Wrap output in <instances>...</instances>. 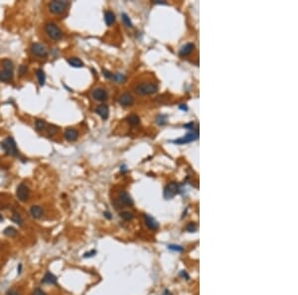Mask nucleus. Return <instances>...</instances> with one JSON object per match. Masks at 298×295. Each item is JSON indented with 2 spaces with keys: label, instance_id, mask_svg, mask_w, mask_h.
<instances>
[{
  "label": "nucleus",
  "instance_id": "32",
  "mask_svg": "<svg viewBox=\"0 0 298 295\" xmlns=\"http://www.w3.org/2000/svg\"><path fill=\"white\" fill-rule=\"evenodd\" d=\"M186 229L188 232H190V233H193V232H195L197 229V226L195 225L194 223H190L189 225L187 226V228H186Z\"/></svg>",
  "mask_w": 298,
  "mask_h": 295
},
{
  "label": "nucleus",
  "instance_id": "10",
  "mask_svg": "<svg viewBox=\"0 0 298 295\" xmlns=\"http://www.w3.org/2000/svg\"><path fill=\"white\" fill-rule=\"evenodd\" d=\"M118 102L122 106H130L134 103V98L129 92H124V94L119 96Z\"/></svg>",
  "mask_w": 298,
  "mask_h": 295
},
{
  "label": "nucleus",
  "instance_id": "42",
  "mask_svg": "<svg viewBox=\"0 0 298 295\" xmlns=\"http://www.w3.org/2000/svg\"><path fill=\"white\" fill-rule=\"evenodd\" d=\"M1 222H3V217H2L1 214H0V223H1Z\"/></svg>",
  "mask_w": 298,
  "mask_h": 295
},
{
  "label": "nucleus",
  "instance_id": "40",
  "mask_svg": "<svg viewBox=\"0 0 298 295\" xmlns=\"http://www.w3.org/2000/svg\"><path fill=\"white\" fill-rule=\"evenodd\" d=\"M105 218H107L108 220H110V219H111L110 214V213H108V212H105Z\"/></svg>",
  "mask_w": 298,
  "mask_h": 295
},
{
  "label": "nucleus",
  "instance_id": "9",
  "mask_svg": "<svg viewBox=\"0 0 298 295\" xmlns=\"http://www.w3.org/2000/svg\"><path fill=\"white\" fill-rule=\"evenodd\" d=\"M91 96L97 101H105L107 98V92L102 87H96L91 92Z\"/></svg>",
  "mask_w": 298,
  "mask_h": 295
},
{
  "label": "nucleus",
  "instance_id": "7",
  "mask_svg": "<svg viewBox=\"0 0 298 295\" xmlns=\"http://www.w3.org/2000/svg\"><path fill=\"white\" fill-rule=\"evenodd\" d=\"M179 193V186L177 183H170L168 184L164 190V198L166 200H170Z\"/></svg>",
  "mask_w": 298,
  "mask_h": 295
},
{
  "label": "nucleus",
  "instance_id": "20",
  "mask_svg": "<svg viewBox=\"0 0 298 295\" xmlns=\"http://www.w3.org/2000/svg\"><path fill=\"white\" fill-rule=\"evenodd\" d=\"M68 63L71 67H74V68L84 67V63L82 62V60H80L79 58H76V57H72V58L68 59Z\"/></svg>",
  "mask_w": 298,
  "mask_h": 295
},
{
  "label": "nucleus",
  "instance_id": "18",
  "mask_svg": "<svg viewBox=\"0 0 298 295\" xmlns=\"http://www.w3.org/2000/svg\"><path fill=\"white\" fill-rule=\"evenodd\" d=\"M13 79V72L6 70H1L0 71V81H4V83H8Z\"/></svg>",
  "mask_w": 298,
  "mask_h": 295
},
{
  "label": "nucleus",
  "instance_id": "23",
  "mask_svg": "<svg viewBox=\"0 0 298 295\" xmlns=\"http://www.w3.org/2000/svg\"><path fill=\"white\" fill-rule=\"evenodd\" d=\"M2 68L3 70L6 71H10V72H13L14 70V64L10 59H4L2 61Z\"/></svg>",
  "mask_w": 298,
  "mask_h": 295
},
{
  "label": "nucleus",
  "instance_id": "13",
  "mask_svg": "<svg viewBox=\"0 0 298 295\" xmlns=\"http://www.w3.org/2000/svg\"><path fill=\"white\" fill-rule=\"evenodd\" d=\"M118 198H119L118 201L120 202V203H122L123 205L129 206V207L133 206V200H132V198H131L130 195H129L127 192H125V191H122V192L119 193Z\"/></svg>",
  "mask_w": 298,
  "mask_h": 295
},
{
  "label": "nucleus",
  "instance_id": "6",
  "mask_svg": "<svg viewBox=\"0 0 298 295\" xmlns=\"http://www.w3.org/2000/svg\"><path fill=\"white\" fill-rule=\"evenodd\" d=\"M31 52L37 57L45 58L48 56V49L45 45L41 43H33L31 46Z\"/></svg>",
  "mask_w": 298,
  "mask_h": 295
},
{
  "label": "nucleus",
  "instance_id": "33",
  "mask_svg": "<svg viewBox=\"0 0 298 295\" xmlns=\"http://www.w3.org/2000/svg\"><path fill=\"white\" fill-rule=\"evenodd\" d=\"M168 248L172 249V250H176V251H183V248L181 247V245L170 244V245H168Z\"/></svg>",
  "mask_w": 298,
  "mask_h": 295
},
{
  "label": "nucleus",
  "instance_id": "17",
  "mask_svg": "<svg viewBox=\"0 0 298 295\" xmlns=\"http://www.w3.org/2000/svg\"><path fill=\"white\" fill-rule=\"evenodd\" d=\"M144 220L146 223V226H147L150 229H157L159 227V224L155 221V219H153L152 217H150L149 215H144Z\"/></svg>",
  "mask_w": 298,
  "mask_h": 295
},
{
  "label": "nucleus",
  "instance_id": "5",
  "mask_svg": "<svg viewBox=\"0 0 298 295\" xmlns=\"http://www.w3.org/2000/svg\"><path fill=\"white\" fill-rule=\"evenodd\" d=\"M16 196L20 202H27L30 197V190L26 184H20L16 189Z\"/></svg>",
  "mask_w": 298,
  "mask_h": 295
},
{
  "label": "nucleus",
  "instance_id": "39",
  "mask_svg": "<svg viewBox=\"0 0 298 295\" xmlns=\"http://www.w3.org/2000/svg\"><path fill=\"white\" fill-rule=\"evenodd\" d=\"M17 270H18V274H20V273L22 272V264H21V263H19V264H18V268H17Z\"/></svg>",
  "mask_w": 298,
  "mask_h": 295
},
{
  "label": "nucleus",
  "instance_id": "4",
  "mask_svg": "<svg viewBox=\"0 0 298 295\" xmlns=\"http://www.w3.org/2000/svg\"><path fill=\"white\" fill-rule=\"evenodd\" d=\"M70 3L67 1H52L49 3V10L55 15H62L66 12Z\"/></svg>",
  "mask_w": 298,
  "mask_h": 295
},
{
  "label": "nucleus",
  "instance_id": "19",
  "mask_svg": "<svg viewBox=\"0 0 298 295\" xmlns=\"http://www.w3.org/2000/svg\"><path fill=\"white\" fill-rule=\"evenodd\" d=\"M115 21V15L112 11L107 10L105 12V22L107 26H110L113 24V22Z\"/></svg>",
  "mask_w": 298,
  "mask_h": 295
},
{
  "label": "nucleus",
  "instance_id": "12",
  "mask_svg": "<svg viewBox=\"0 0 298 295\" xmlns=\"http://www.w3.org/2000/svg\"><path fill=\"white\" fill-rule=\"evenodd\" d=\"M95 112L99 114L102 119L105 120L108 118V116H110V107H108L105 103H102V105H100L95 108Z\"/></svg>",
  "mask_w": 298,
  "mask_h": 295
},
{
  "label": "nucleus",
  "instance_id": "35",
  "mask_svg": "<svg viewBox=\"0 0 298 295\" xmlns=\"http://www.w3.org/2000/svg\"><path fill=\"white\" fill-rule=\"evenodd\" d=\"M27 71H28V68H27V66H25V65H21L19 67V74H20V76H23L24 74H26Z\"/></svg>",
  "mask_w": 298,
  "mask_h": 295
},
{
  "label": "nucleus",
  "instance_id": "11",
  "mask_svg": "<svg viewBox=\"0 0 298 295\" xmlns=\"http://www.w3.org/2000/svg\"><path fill=\"white\" fill-rule=\"evenodd\" d=\"M64 136H65V139H66L67 141L74 142L79 138V131L76 128L69 127L66 129V131H65Z\"/></svg>",
  "mask_w": 298,
  "mask_h": 295
},
{
  "label": "nucleus",
  "instance_id": "2",
  "mask_svg": "<svg viewBox=\"0 0 298 295\" xmlns=\"http://www.w3.org/2000/svg\"><path fill=\"white\" fill-rule=\"evenodd\" d=\"M45 32L48 37L54 41H60L63 38L62 29L54 22H49L45 25Z\"/></svg>",
  "mask_w": 298,
  "mask_h": 295
},
{
  "label": "nucleus",
  "instance_id": "1",
  "mask_svg": "<svg viewBox=\"0 0 298 295\" xmlns=\"http://www.w3.org/2000/svg\"><path fill=\"white\" fill-rule=\"evenodd\" d=\"M1 148L5 151L7 155L13 157H19V151L17 149L16 142L11 136H8L1 142Z\"/></svg>",
  "mask_w": 298,
  "mask_h": 295
},
{
  "label": "nucleus",
  "instance_id": "15",
  "mask_svg": "<svg viewBox=\"0 0 298 295\" xmlns=\"http://www.w3.org/2000/svg\"><path fill=\"white\" fill-rule=\"evenodd\" d=\"M42 282L44 283V284H49V285H53V284H57L58 279H57V277L54 275L52 272L47 271V272L45 273L44 277L42 278Z\"/></svg>",
  "mask_w": 298,
  "mask_h": 295
},
{
  "label": "nucleus",
  "instance_id": "24",
  "mask_svg": "<svg viewBox=\"0 0 298 295\" xmlns=\"http://www.w3.org/2000/svg\"><path fill=\"white\" fill-rule=\"evenodd\" d=\"M47 122L45 121L44 119H36V121H35V127H36V129L38 130V131H43V130H45L46 128H47Z\"/></svg>",
  "mask_w": 298,
  "mask_h": 295
},
{
  "label": "nucleus",
  "instance_id": "41",
  "mask_svg": "<svg viewBox=\"0 0 298 295\" xmlns=\"http://www.w3.org/2000/svg\"><path fill=\"white\" fill-rule=\"evenodd\" d=\"M179 107H180L181 109H183V111H187V109H188L187 106H185V105H181V106H179Z\"/></svg>",
  "mask_w": 298,
  "mask_h": 295
},
{
  "label": "nucleus",
  "instance_id": "3",
  "mask_svg": "<svg viewBox=\"0 0 298 295\" xmlns=\"http://www.w3.org/2000/svg\"><path fill=\"white\" fill-rule=\"evenodd\" d=\"M134 91L139 96H148V95H153L155 92H157L158 86L154 84L143 83L135 86Z\"/></svg>",
  "mask_w": 298,
  "mask_h": 295
},
{
  "label": "nucleus",
  "instance_id": "16",
  "mask_svg": "<svg viewBox=\"0 0 298 295\" xmlns=\"http://www.w3.org/2000/svg\"><path fill=\"white\" fill-rule=\"evenodd\" d=\"M194 49H195V45L193 43H187L180 49L179 55H180V57H186L193 52Z\"/></svg>",
  "mask_w": 298,
  "mask_h": 295
},
{
  "label": "nucleus",
  "instance_id": "29",
  "mask_svg": "<svg viewBox=\"0 0 298 295\" xmlns=\"http://www.w3.org/2000/svg\"><path fill=\"white\" fill-rule=\"evenodd\" d=\"M121 17H122L123 22H124V23H125V25H126L127 27H129V28H132V27H133V24H132V22H131L130 18H129L128 16H127V14L122 13V14H121Z\"/></svg>",
  "mask_w": 298,
  "mask_h": 295
},
{
  "label": "nucleus",
  "instance_id": "27",
  "mask_svg": "<svg viewBox=\"0 0 298 295\" xmlns=\"http://www.w3.org/2000/svg\"><path fill=\"white\" fill-rule=\"evenodd\" d=\"M112 80H115V81H116V83H124L125 80H126V78H125V76H124V75L116 73V74H113Z\"/></svg>",
  "mask_w": 298,
  "mask_h": 295
},
{
  "label": "nucleus",
  "instance_id": "36",
  "mask_svg": "<svg viewBox=\"0 0 298 295\" xmlns=\"http://www.w3.org/2000/svg\"><path fill=\"white\" fill-rule=\"evenodd\" d=\"M102 74H104V76H105V78H107V79H112V76H113V74L112 73H110V71H107V70H102Z\"/></svg>",
  "mask_w": 298,
  "mask_h": 295
},
{
  "label": "nucleus",
  "instance_id": "31",
  "mask_svg": "<svg viewBox=\"0 0 298 295\" xmlns=\"http://www.w3.org/2000/svg\"><path fill=\"white\" fill-rule=\"evenodd\" d=\"M5 295H21V293L19 290H17V289L11 288V289H8Z\"/></svg>",
  "mask_w": 298,
  "mask_h": 295
},
{
  "label": "nucleus",
  "instance_id": "25",
  "mask_svg": "<svg viewBox=\"0 0 298 295\" xmlns=\"http://www.w3.org/2000/svg\"><path fill=\"white\" fill-rule=\"evenodd\" d=\"M46 130H47V134L49 136H54V135H56L58 133L59 128H58V126H56V125L50 124V125H47Z\"/></svg>",
  "mask_w": 298,
  "mask_h": 295
},
{
  "label": "nucleus",
  "instance_id": "38",
  "mask_svg": "<svg viewBox=\"0 0 298 295\" xmlns=\"http://www.w3.org/2000/svg\"><path fill=\"white\" fill-rule=\"evenodd\" d=\"M184 127L187 128V129H193V127H194V123H193V122H191V123L185 124V125H184Z\"/></svg>",
  "mask_w": 298,
  "mask_h": 295
},
{
  "label": "nucleus",
  "instance_id": "14",
  "mask_svg": "<svg viewBox=\"0 0 298 295\" xmlns=\"http://www.w3.org/2000/svg\"><path fill=\"white\" fill-rule=\"evenodd\" d=\"M30 215L33 217L34 219H41L43 216H44V210L41 206L38 205H33L30 208Z\"/></svg>",
  "mask_w": 298,
  "mask_h": 295
},
{
  "label": "nucleus",
  "instance_id": "22",
  "mask_svg": "<svg viewBox=\"0 0 298 295\" xmlns=\"http://www.w3.org/2000/svg\"><path fill=\"white\" fill-rule=\"evenodd\" d=\"M3 234L8 238H16V237H17V234H18V232H17V229H16L15 228H13V227H7L6 229H4Z\"/></svg>",
  "mask_w": 298,
  "mask_h": 295
},
{
  "label": "nucleus",
  "instance_id": "37",
  "mask_svg": "<svg viewBox=\"0 0 298 295\" xmlns=\"http://www.w3.org/2000/svg\"><path fill=\"white\" fill-rule=\"evenodd\" d=\"M95 253H96V251H95V250H91V251H90V253H85L84 254V258H91V256H94Z\"/></svg>",
  "mask_w": 298,
  "mask_h": 295
},
{
  "label": "nucleus",
  "instance_id": "21",
  "mask_svg": "<svg viewBox=\"0 0 298 295\" xmlns=\"http://www.w3.org/2000/svg\"><path fill=\"white\" fill-rule=\"evenodd\" d=\"M36 75H37V78H38V81H39V85L41 86H43L46 83V75L44 73V71L42 69H38L36 71Z\"/></svg>",
  "mask_w": 298,
  "mask_h": 295
},
{
  "label": "nucleus",
  "instance_id": "28",
  "mask_svg": "<svg viewBox=\"0 0 298 295\" xmlns=\"http://www.w3.org/2000/svg\"><path fill=\"white\" fill-rule=\"evenodd\" d=\"M120 217L122 219H124L125 221H131L133 219V214H132V213H130V212H128V211H122L120 213Z\"/></svg>",
  "mask_w": 298,
  "mask_h": 295
},
{
  "label": "nucleus",
  "instance_id": "26",
  "mask_svg": "<svg viewBox=\"0 0 298 295\" xmlns=\"http://www.w3.org/2000/svg\"><path fill=\"white\" fill-rule=\"evenodd\" d=\"M127 121L131 125H137L140 122V120L136 114H130V116L127 117Z\"/></svg>",
  "mask_w": 298,
  "mask_h": 295
},
{
  "label": "nucleus",
  "instance_id": "8",
  "mask_svg": "<svg viewBox=\"0 0 298 295\" xmlns=\"http://www.w3.org/2000/svg\"><path fill=\"white\" fill-rule=\"evenodd\" d=\"M199 136V132L198 130L196 131H193V132H189L187 133L184 137L182 138H179V139H176V140H173L174 143H177V144H185V143H188V142H191V141H194L198 138Z\"/></svg>",
  "mask_w": 298,
  "mask_h": 295
},
{
  "label": "nucleus",
  "instance_id": "30",
  "mask_svg": "<svg viewBox=\"0 0 298 295\" xmlns=\"http://www.w3.org/2000/svg\"><path fill=\"white\" fill-rule=\"evenodd\" d=\"M12 221L15 222L16 224H18L19 226H23V220H22V218H21V216H19L18 214H16V213L12 216Z\"/></svg>",
  "mask_w": 298,
  "mask_h": 295
},
{
  "label": "nucleus",
  "instance_id": "34",
  "mask_svg": "<svg viewBox=\"0 0 298 295\" xmlns=\"http://www.w3.org/2000/svg\"><path fill=\"white\" fill-rule=\"evenodd\" d=\"M32 295H47V293H46L45 291H43L41 288L37 287V288H35L34 290H33V293H32Z\"/></svg>",
  "mask_w": 298,
  "mask_h": 295
}]
</instances>
